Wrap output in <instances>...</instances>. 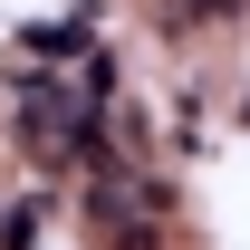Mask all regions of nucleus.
Segmentation results:
<instances>
[{"instance_id": "nucleus-1", "label": "nucleus", "mask_w": 250, "mask_h": 250, "mask_svg": "<svg viewBox=\"0 0 250 250\" xmlns=\"http://www.w3.org/2000/svg\"><path fill=\"white\" fill-rule=\"evenodd\" d=\"M192 10H212V20H221V10H231V0H192Z\"/></svg>"}]
</instances>
